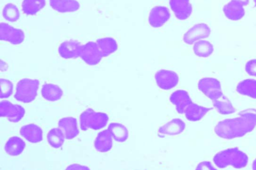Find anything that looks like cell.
<instances>
[{
  "mask_svg": "<svg viewBox=\"0 0 256 170\" xmlns=\"http://www.w3.org/2000/svg\"><path fill=\"white\" fill-rule=\"evenodd\" d=\"M41 92L45 100L52 102L60 100L63 94L62 89L58 85L52 83L43 85Z\"/></svg>",
  "mask_w": 256,
  "mask_h": 170,
  "instance_id": "obj_24",
  "label": "cell"
},
{
  "mask_svg": "<svg viewBox=\"0 0 256 170\" xmlns=\"http://www.w3.org/2000/svg\"><path fill=\"white\" fill-rule=\"evenodd\" d=\"M154 79L160 88L168 90L177 85L179 77L178 74L173 71L160 69L155 73Z\"/></svg>",
  "mask_w": 256,
  "mask_h": 170,
  "instance_id": "obj_7",
  "label": "cell"
},
{
  "mask_svg": "<svg viewBox=\"0 0 256 170\" xmlns=\"http://www.w3.org/2000/svg\"><path fill=\"white\" fill-rule=\"evenodd\" d=\"M170 13L169 9L164 6L156 5L150 11L148 22L154 28H160L164 25L170 20Z\"/></svg>",
  "mask_w": 256,
  "mask_h": 170,
  "instance_id": "obj_8",
  "label": "cell"
},
{
  "mask_svg": "<svg viewBox=\"0 0 256 170\" xmlns=\"http://www.w3.org/2000/svg\"><path fill=\"white\" fill-rule=\"evenodd\" d=\"M24 38L25 35L22 30L15 28L5 22L0 23V39L1 41L17 45L22 43L24 41Z\"/></svg>",
  "mask_w": 256,
  "mask_h": 170,
  "instance_id": "obj_6",
  "label": "cell"
},
{
  "mask_svg": "<svg viewBox=\"0 0 256 170\" xmlns=\"http://www.w3.org/2000/svg\"><path fill=\"white\" fill-rule=\"evenodd\" d=\"M25 110L20 105L14 104L7 100H3L0 103V115L6 117L14 123L19 122L24 116Z\"/></svg>",
  "mask_w": 256,
  "mask_h": 170,
  "instance_id": "obj_9",
  "label": "cell"
},
{
  "mask_svg": "<svg viewBox=\"0 0 256 170\" xmlns=\"http://www.w3.org/2000/svg\"><path fill=\"white\" fill-rule=\"evenodd\" d=\"M80 57L87 64L92 66L98 64L103 58L96 42L92 41L82 44Z\"/></svg>",
  "mask_w": 256,
  "mask_h": 170,
  "instance_id": "obj_10",
  "label": "cell"
},
{
  "mask_svg": "<svg viewBox=\"0 0 256 170\" xmlns=\"http://www.w3.org/2000/svg\"><path fill=\"white\" fill-rule=\"evenodd\" d=\"M20 133L28 142L32 143H39L42 140V131L38 125L30 124L22 126Z\"/></svg>",
  "mask_w": 256,
  "mask_h": 170,
  "instance_id": "obj_15",
  "label": "cell"
},
{
  "mask_svg": "<svg viewBox=\"0 0 256 170\" xmlns=\"http://www.w3.org/2000/svg\"><path fill=\"white\" fill-rule=\"evenodd\" d=\"M170 102L176 106V111L180 114H184L186 108L192 101L188 93L184 90H178L170 96Z\"/></svg>",
  "mask_w": 256,
  "mask_h": 170,
  "instance_id": "obj_14",
  "label": "cell"
},
{
  "mask_svg": "<svg viewBox=\"0 0 256 170\" xmlns=\"http://www.w3.org/2000/svg\"><path fill=\"white\" fill-rule=\"evenodd\" d=\"M0 68L2 72L6 71L8 68V65L6 62L1 60Z\"/></svg>",
  "mask_w": 256,
  "mask_h": 170,
  "instance_id": "obj_35",
  "label": "cell"
},
{
  "mask_svg": "<svg viewBox=\"0 0 256 170\" xmlns=\"http://www.w3.org/2000/svg\"><path fill=\"white\" fill-rule=\"evenodd\" d=\"M13 84L8 80L0 79V99L7 98L12 93Z\"/></svg>",
  "mask_w": 256,
  "mask_h": 170,
  "instance_id": "obj_31",
  "label": "cell"
},
{
  "mask_svg": "<svg viewBox=\"0 0 256 170\" xmlns=\"http://www.w3.org/2000/svg\"><path fill=\"white\" fill-rule=\"evenodd\" d=\"M185 128L184 122L180 119L176 118L161 126L158 132L162 135L174 136L182 133Z\"/></svg>",
  "mask_w": 256,
  "mask_h": 170,
  "instance_id": "obj_18",
  "label": "cell"
},
{
  "mask_svg": "<svg viewBox=\"0 0 256 170\" xmlns=\"http://www.w3.org/2000/svg\"><path fill=\"white\" fill-rule=\"evenodd\" d=\"M192 50L196 56L207 57L213 52L214 47L208 41L200 40L194 43Z\"/></svg>",
  "mask_w": 256,
  "mask_h": 170,
  "instance_id": "obj_29",
  "label": "cell"
},
{
  "mask_svg": "<svg viewBox=\"0 0 256 170\" xmlns=\"http://www.w3.org/2000/svg\"><path fill=\"white\" fill-rule=\"evenodd\" d=\"M46 5L45 0H24L22 4L23 13L28 15L36 14Z\"/></svg>",
  "mask_w": 256,
  "mask_h": 170,
  "instance_id": "obj_26",
  "label": "cell"
},
{
  "mask_svg": "<svg viewBox=\"0 0 256 170\" xmlns=\"http://www.w3.org/2000/svg\"><path fill=\"white\" fill-rule=\"evenodd\" d=\"M82 44L76 39L67 40L62 42L58 47L60 56L64 59L75 58L80 57Z\"/></svg>",
  "mask_w": 256,
  "mask_h": 170,
  "instance_id": "obj_12",
  "label": "cell"
},
{
  "mask_svg": "<svg viewBox=\"0 0 256 170\" xmlns=\"http://www.w3.org/2000/svg\"><path fill=\"white\" fill-rule=\"evenodd\" d=\"M108 121V115L102 112H96L88 108L80 116V128L83 131L88 129L97 130L104 127Z\"/></svg>",
  "mask_w": 256,
  "mask_h": 170,
  "instance_id": "obj_5",
  "label": "cell"
},
{
  "mask_svg": "<svg viewBox=\"0 0 256 170\" xmlns=\"http://www.w3.org/2000/svg\"><path fill=\"white\" fill-rule=\"evenodd\" d=\"M196 170H216L210 162L204 161L200 163L196 167Z\"/></svg>",
  "mask_w": 256,
  "mask_h": 170,
  "instance_id": "obj_33",
  "label": "cell"
},
{
  "mask_svg": "<svg viewBox=\"0 0 256 170\" xmlns=\"http://www.w3.org/2000/svg\"><path fill=\"white\" fill-rule=\"evenodd\" d=\"M50 4L54 9L63 13L76 11L80 6L76 0H50Z\"/></svg>",
  "mask_w": 256,
  "mask_h": 170,
  "instance_id": "obj_22",
  "label": "cell"
},
{
  "mask_svg": "<svg viewBox=\"0 0 256 170\" xmlns=\"http://www.w3.org/2000/svg\"><path fill=\"white\" fill-rule=\"evenodd\" d=\"M236 91L240 94L256 99V80L246 79L238 83Z\"/></svg>",
  "mask_w": 256,
  "mask_h": 170,
  "instance_id": "obj_25",
  "label": "cell"
},
{
  "mask_svg": "<svg viewBox=\"0 0 256 170\" xmlns=\"http://www.w3.org/2000/svg\"><path fill=\"white\" fill-rule=\"evenodd\" d=\"M210 33V29L205 23H198L190 27L184 35L183 41L190 45L199 40L206 38Z\"/></svg>",
  "mask_w": 256,
  "mask_h": 170,
  "instance_id": "obj_11",
  "label": "cell"
},
{
  "mask_svg": "<svg viewBox=\"0 0 256 170\" xmlns=\"http://www.w3.org/2000/svg\"><path fill=\"white\" fill-rule=\"evenodd\" d=\"M112 136L108 129L100 132L94 143L95 149L102 153L109 151L112 146Z\"/></svg>",
  "mask_w": 256,
  "mask_h": 170,
  "instance_id": "obj_19",
  "label": "cell"
},
{
  "mask_svg": "<svg viewBox=\"0 0 256 170\" xmlns=\"http://www.w3.org/2000/svg\"><path fill=\"white\" fill-rule=\"evenodd\" d=\"M256 127V110L249 108L238 113L237 117L219 122L214 127L216 134L225 139L241 137Z\"/></svg>",
  "mask_w": 256,
  "mask_h": 170,
  "instance_id": "obj_1",
  "label": "cell"
},
{
  "mask_svg": "<svg viewBox=\"0 0 256 170\" xmlns=\"http://www.w3.org/2000/svg\"><path fill=\"white\" fill-rule=\"evenodd\" d=\"M114 139L118 142L126 141L128 137L127 128L122 124L118 123H110L108 129Z\"/></svg>",
  "mask_w": 256,
  "mask_h": 170,
  "instance_id": "obj_27",
  "label": "cell"
},
{
  "mask_svg": "<svg viewBox=\"0 0 256 170\" xmlns=\"http://www.w3.org/2000/svg\"><path fill=\"white\" fill-rule=\"evenodd\" d=\"M255 5L256 6V0H254Z\"/></svg>",
  "mask_w": 256,
  "mask_h": 170,
  "instance_id": "obj_38",
  "label": "cell"
},
{
  "mask_svg": "<svg viewBox=\"0 0 256 170\" xmlns=\"http://www.w3.org/2000/svg\"><path fill=\"white\" fill-rule=\"evenodd\" d=\"M245 70L250 75L256 77V59H252L247 62Z\"/></svg>",
  "mask_w": 256,
  "mask_h": 170,
  "instance_id": "obj_32",
  "label": "cell"
},
{
  "mask_svg": "<svg viewBox=\"0 0 256 170\" xmlns=\"http://www.w3.org/2000/svg\"><path fill=\"white\" fill-rule=\"evenodd\" d=\"M102 57H106L116 52L118 48L116 40L112 37H103L96 41Z\"/></svg>",
  "mask_w": 256,
  "mask_h": 170,
  "instance_id": "obj_17",
  "label": "cell"
},
{
  "mask_svg": "<svg viewBox=\"0 0 256 170\" xmlns=\"http://www.w3.org/2000/svg\"><path fill=\"white\" fill-rule=\"evenodd\" d=\"M2 16L8 21L16 22L19 19L20 14L16 6L12 3H8L3 8Z\"/></svg>",
  "mask_w": 256,
  "mask_h": 170,
  "instance_id": "obj_30",
  "label": "cell"
},
{
  "mask_svg": "<svg viewBox=\"0 0 256 170\" xmlns=\"http://www.w3.org/2000/svg\"><path fill=\"white\" fill-rule=\"evenodd\" d=\"M235 0L240 4H242L243 6L246 5L249 3L250 0Z\"/></svg>",
  "mask_w": 256,
  "mask_h": 170,
  "instance_id": "obj_36",
  "label": "cell"
},
{
  "mask_svg": "<svg viewBox=\"0 0 256 170\" xmlns=\"http://www.w3.org/2000/svg\"><path fill=\"white\" fill-rule=\"evenodd\" d=\"M25 147L26 144L20 138L14 136L6 142L4 146V150L8 155L16 156L22 153Z\"/></svg>",
  "mask_w": 256,
  "mask_h": 170,
  "instance_id": "obj_23",
  "label": "cell"
},
{
  "mask_svg": "<svg viewBox=\"0 0 256 170\" xmlns=\"http://www.w3.org/2000/svg\"><path fill=\"white\" fill-rule=\"evenodd\" d=\"M39 84L37 79L24 78L20 80L16 85L14 98L25 103L32 102L36 97Z\"/></svg>",
  "mask_w": 256,
  "mask_h": 170,
  "instance_id": "obj_4",
  "label": "cell"
},
{
  "mask_svg": "<svg viewBox=\"0 0 256 170\" xmlns=\"http://www.w3.org/2000/svg\"><path fill=\"white\" fill-rule=\"evenodd\" d=\"M170 5L176 17L179 20L188 19L192 13L190 0H170Z\"/></svg>",
  "mask_w": 256,
  "mask_h": 170,
  "instance_id": "obj_13",
  "label": "cell"
},
{
  "mask_svg": "<svg viewBox=\"0 0 256 170\" xmlns=\"http://www.w3.org/2000/svg\"><path fill=\"white\" fill-rule=\"evenodd\" d=\"M210 110L211 108L199 106L192 102L186 108L184 114L188 121H198L202 119Z\"/></svg>",
  "mask_w": 256,
  "mask_h": 170,
  "instance_id": "obj_20",
  "label": "cell"
},
{
  "mask_svg": "<svg viewBox=\"0 0 256 170\" xmlns=\"http://www.w3.org/2000/svg\"><path fill=\"white\" fill-rule=\"evenodd\" d=\"M198 89L212 102L218 113L222 115L230 114L235 109L230 100L223 94L220 83L214 78L204 77L198 84Z\"/></svg>",
  "mask_w": 256,
  "mask_h": 170,
  "instance_id": "obj_2",
  "label": "cell"
},
{
  "mask_svg": "<svg viewBox=\"0 0 256 170\" xmlns=\"http://www.w3.org/2000/svg\"><path fill=\"white\" fill-rule=\"evenodd\" d=\"M252 168L253 170H256V159L254 160L252 164Z\"/></svg>",
  "mask_w": 256,
  "mask_h": 170,
  "instance_id": "obj_37",
  "label": "cell"
},
{
  "mask_svg": "<svg viewBox=\"0 0 256 170\" xmlns=\"http://www.w3.org/2000/svg\"><path fill=\"white\" fill-rule=\"evenodd\" d=\"M223 10L226 16L232 20L240 19L244 14V6L233 0L224 6Z\"/></svg>",
  "mask_w": 256,
  "mask_h": 170,
  "instance_id": "obj_21",
  "label": "cell"
},
{
  "mask_svg": "<svg viewBox=\"0 0 256 170\" xmlns=\"http://www.w3.org/2000/svg\"><path fill=\"white\" fill-rule=\"evenodd\" d=\"M247 155L238 148L228 149L218 153L214 157V164L219 168L231 166L236 169L245 167L248 163Z\"/></svg>",
  "mask_w": 256,
  "mask_h": 170,
  "instance_id": "obj_3",
  "label": "cell"
},
{
  "mask_svg": "<svg viewBox=\"0 0 256 170\" xmlns=\"http://www.w3.org/2000/svg\"><path fill=\"white\" fill-rule=\"evenodd\" d=\"M65 136L60 128H54L47 135V141L50 145L54 149L61 147L64 143Z\"/></svg>",
  "mask_w": 256,
  "mask_h": 170,
  "instance_id": "obj_28",
  "label": "cell"
},
{
  "mask_svg": "<svg viewBox=\"0 0 256 170\" xmlns=\"http://www.w3.org/2000/svg\"><path fill=\"white\" fill-rule=\"evenodd\" d=\"M58 125L63 131L65 138L67 140L74 138L79 133L77 121L73 117H68L61 119L58 121Z\"/></svg>",
  "mask_w": 256,
  "mask_h": 170,
  "instance_id": "obj_16",
  "label": "cell"
},
{
  "mask_svg": "<svg viewBox=\"0 0 256 170\" xmlns=\"http://www.w3.org/2000/svg\"><path fill=\"white\" fill-rule=\"evenodd\" d=\"M66 170H90V169L84 166H82L78 164H74L68 166Z\"/></svg>",
  "mask_w": 256,
  "mask_h": 170,
  "instance_id": "obj_34",
  "label": "cell"
}]
</instances>
